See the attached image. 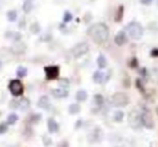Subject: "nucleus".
Listing matches in <instances>:
<instances>
[{
    "instance_id": "obj_1",
    "label": "nucleus",
    "mask_w": 158,
    "mask_h": 147,
    "mask_svg": "<svg viewBox=\"0 0 158 147\" xmlns=\"http://www.w3.org/2000/svg\"><path fill=\"white\" fill-rule=\"evenodd\" d=\"M88 35L91 39L98 44H103L110 38V29L108 26L104 23H97L89 27Z\"/></svg>"
},
{
    "instance_id": "obj_2",
    "label": "nucleus",
    "mask_w": 158,
    "mask_h": 147,
    "mask_svg": "<svg viewBox=\"0 0 158 147\" xmlns=\"http://www.w3.org/2000/svg\"><path fill=\"white\" fill-rule=\"evenodd\" d=\"M126 34L128 35V37L131 38L132 40H140L144 35V28L139 22H130L129 24H127L126 26Z\"/></svg>"
},
{
    "instance_id": "obj_3",
    "label": "nucleus",
    "mask_w": 158,
    "mask_h": 147,
    "mask_svg": "<svg viewBox=\"0 0 158 147\" xmlns=\"http://www.w3.org/2000/svg\"><path fill=\"white\" fill-rule=\"evenodd\" d=\"M129 102H130L129 96H128L126 93L116 92V93H114L112 96V105L117 108L126 107V106H128Z\"/></svg>"
},
{
    "instance_id": "obj_4",
    "label": "nucleus",
    "mask_w": 158,
    "mask_h": 147,
    "mask_svg": "<svg viewBox=\"0 0 158 147\" xmlns=\"http://www.w3.org/2000/svg\"><path fill=\"white\" fill-rule=\"evenodd\" d=\"M89 44L87 42H79V43L75 44L74 47L70 50V53H72L73 57L75 59H78L80 57H82L84 55H86L87 53L89 52Z\"/></svg>"
},
{
    "instance_id": "obj_5",
    "label": "nucleus",
    "mask_w": 158,
    "mask_h": 147,
    "mask_svg": "<svg viewBox=\"0 0 158 147\" xmlns=\"http://www.w3.org/2000/svg\"><path fill=\"white\" fill-rule=\"evenodd\" d=\"M8 89L14 97L22 96L24 94V86L20 79H12L8 84Z\"/></svg>"
},
{
    "instance_id": "obj_6",
    "label": "nucleus",
    "mask_w": 158,
    "mask_h": 147,
    "mask_svg": "<svg viewBox=\"0 0 158 147\" xmlns=\"http://www.w3.org/2000/svg\"><path fill=\"white\" fill-rule=\"evenodd\" d=\"M44 71L47 80H55L60 76V67L57 65L46 66L44 68Z\"/></svg>"
},
{
    "instance_id": "obj_7",
    "label": "nucleus",
    "mask_w": 158,
    "mask_h": 147,
    "mask_svg": "<svg viewBox=\"0 0 158 147\" xmlns=\"http://www.w3.org/2000/svg\"><path fill=\"white\" fill-rule=\"evenodd\" d=\"M129 125L132 129L139 130L142 125L141 123V114L138 112L136 110H132L129 115Z\"/></svg>"
},
{
    "instance_id": "obj_8",
    "label": "nucleus",
    "mask_w": 158,
    "mask_h": 147,
    "mask_svg": "<svg viewBox=\"0 0 158 147\" xmlns=\"http://www.w3.org/2000/svg\"><path fill=\"white\" fill-rule=\"evenodd\" d=\"M89 142L90 143H100L103 140V131L100 127H95L89 134Z\"/></svg>"
},
{
    "instance_id": "obj_9",
    "label": "nucleus",
    "mask_w": 158,
    "mask_h": 147,
    "mask_svg": "<svg viewBox=\"0 0 158 147\" xmlns=\"http://www.w3.org/2000/svg\"><path fill=\"white\" fill-rule=\"evenodd\" d=\"M141 123H142L143 127L148 130L154 129V127H155L153 118H152L149 115L145 114V112H141Z\"/></svg>"
},
{
    "instance_id": "obj_10",
    "label": "nucleus",
    "mask_w": 158,
    "mask_h": 147,
    "mask_svg": "<svg viewBox=\"0 0 158 147\" xmlns=\"http://www.w3.org/2000/svg\"><path fill=\"white\" fill-rule=\"evenodd\" d=\"M26 44L24 43L23 41H18V42H14L13 46L11 47V51L13 54L15 55H22L26 52Z\"/></svg>"
},
{
    "instance_id": "obj_11",
    "label": "nucleus",
    "mask_w": 158,
    "mask_h": 147,
    "mask_svg": "<svg viewBox=\"0 0 158 147\" xmlns=\"http://www.w3.org/2000/svg\"><path fill=\"white\" fill-rule=\"evenodd\" d=\"M50 94L52 95L54 99L61 100V99H66L68 96V91L64 88H56V89H51Z\"/></svg>"
},
{
    "instance_id": "obj_12",
    "label": "nucleus",
    "mask_w": 158,
    "mask_h": 147,
    "mask_svg": "<svg viewBox=\"0 0 158 147\" xmlns=\"http://www.w3.org/2000/svg\"><path fill=\"white\" fill-rule=\"evenodd\" d=\"M114 41L118 47L125 46V44L128 42V35L126 34V31H118V33L116 34V36H115Z\"/></svg>"
},
{
    "instance_id": "obj_13",
    "label": "nucleus",
    "mask_w": 158,
    "mask_h": 147,
    "mask_svg": "<svg viewBox=\"0 0 158 147\" xmlns=\"http://www.w3.org/2000/svg\"><path fill=\"white\" fill-rule=\"evenodd\" d=\"M37 106L40 108V109H44V110L50 109L51 101H50V99H49L48 95H41L37 102Z\"/></svg>"
},
{
    "instance_id": "obj_14",
    "label": "nucleus",
    "mask_w": 158,
    "mask_h": 147,
    "mask_svg": "<svg viewBox=\"0 0 158 147\" xmlns=\"http://www.w3.org/2000/svg\"><path fill=\"white\" fill-rule=\"evenodd\" d=\"M47 127H48V131L51 134H55L59 132L60 130V125L57 123V121L54 118H49L47 120Z\"/></svg>"
},
{
    "instance_id": "obj_15",
    "label": "nucleus",
    "mask_w": 158,
    "mask_h": 147,
    "mask_svg": "<svg viewBox=\"0 0 158 147\" xmlns=\"http://www.w3.org/2000/svg\"><path fill=\"white\" fill-rule=\"evenodd\" d=\"M105 78H106V74L102 71V70H97V71L93 72V75H92L93 82H94V84H104V82L106 81Z\"/></svg>"
},
{
    "instance_id": "obj_16",
    "label": "nucleus",
    "mask_w": 158,
    "mask_h": 147,
    "mask_svg": "<svg viewBox=\"0 0 158 147\" xmlns=\"http://www.w3.org/2000/svg\"><path fill=\"white\" fill-rule=\"evenodd\" d=\"M76 101L78 103H82V102H86L87 99H88V92L86 90H78L76 92Z\"/></svg>"
},
{
    "instance_id": "obj_17",
    "label": "nucleus",
    "mask_w": 158,
    "mask_h": 147,
    "mask_svg": "<svg viewBox=\"0 0 158 147\" xmlns=\"http://www.w3.org/2000/svg\"><path fill=\"white\" fill-rule=\"evenodd\" d=\"M123 118H125V112H123V110H120V109L115 110L114 114H113V117H112L113 121H114V122H116V123L123 122Z\"/></svg>"
},
{
    "instance_id": "obj_18",
    "label": "nucleus",
    "mask_w": 158,
    "mask_h": 147,
    "mask_svg": "<svg viewBox=\"0 0 158 147\" xmlns=\"http://www.w3.org/2000/svg\"><path fill=\"white\" fill-rule=\"evenodd\" d=\"M123 12H125V7L123 5H120L116 10V13H115V16H114V20L116 23H119L123 21Z\"/></svg>"
},
{
    "instance_id": "obj_19",
    "label": "nucleus",
    "mask_w": 158,
    "mask_h": 147,
    "mask_svg": "<svg viewBox=\"0 0 158 147\" xmlns=\"http://www.w3.org/2000/svg\"><path fill=\"white\" fill-rule=\"evenodd\" d=\"M29 105H31V102H29L28 99L26 97H22V99L19 101V108L18 109L22 110V112H25L29 108Z\"/></svg>"
},
{
    "instance_id": "obj_20",
    "label": "nucleus",
    "mask_w": 158,
    "mask_h": 147,
    "mask_svg": "<svg viewBox=\"0 0 158 147\" xmlns=\"http://www.w3.org/2000/svg\"><path fill=\"white\" fill-rule=\"evenodd\" d=\"M97 65L99 67V69H104L107 67V59L103 54H100L97 59Z\"/></svg>"
},
{
    "instance_id": "obj_21",
    "label": "nucleus",
    "mask_w": 158,
    "mask_h": 147,
    "mask_svg": "<svg viewBox=\"0 0 158 147\" xmlns=\"http://www.w3.org/2000/svg\"><path fill=\"white\" fill-rule=\"evenodd\" d=\"M80 110H81V107H80V105H79L78 103H72L68 106V112H69L70 115L79 114Z\"/></svg>"
},
{
    "instance_id": "obj_22",
    "label": "nucleus",
    "mask_w": 158,
    "mask_h": 147,
    "mask_svg": "<svg viewBox=\"0 0 158 147\" xmlns=\"http://www.w3.org/2000/svg\"><path fill=\"white\" fill-rule=\"evenodd\" d=\"M6 37L13 40V42L21 41V39H22V35H21L20 33H13V31H10V33L8 31V33L6 34Z\"/></svg>"
},
{
    "instance_id": "obj_23",
    "label": "nucleus",
    "mask_w": 158,
    "mask_h": 147,
    "mask_svg": "<svg viewBox=\"0 0 158 147\" xmlns=\"http://www.w3.org/2000/svg\"><path fill=\"white\" fill-rule=\"evenodd\" d=\"M93 102H94V105L98 106V107H102V106L104 105V102H105V100H104V96L102 94H95L94 96H93Z\"/></svg>"
},
{
    "instance_id": "obj_24",
    "label": "nucleus",
    "mask_w": 158,
    "mask_h": 147,
    "mask_svg": "<svg viewBox=\"0 0 158 147\" xmlns=\"http://www.w3.org/2000/svg\"><path fill=\"white\" fill-rule=\"evenodd\" d=\"M34 9V3L33 0H25L24 5H23V11L25 13H31Z\"/></svg>"
},
{
    "instance_id": "obj_25",
    "label": "nucleus",
    "mask_w": 158,
    "mask_h": 147,
    "mask_svg": "<svg viewBox=\"0 0 158 147\" xmlns=\"http://www.w3.org/2000/svg\"><path fill=\"white\" fill-rule=\"evenodd\" d=\"M18 120H19V116L15 114V112H11V114L8 115V117H7L8 125H15V123L18 122Z\"/></svg>"
},
{
    "instance_id": "obj_26",
    "label": "nucleus",
    "mask_w": 158,
    "mask_h": 147,
    "mask_svg": "<svg viewBox=\"0 0 158 147\" xmlns=\"http://www.w3.org/2000/svg\"><path fill=\"white\" fill-rule=\"evenodd\" d=\"M27 74H28V70L24 66H19L18 69H16V76H18V78H25L27 76Z\"/></svg>"
},
{
    "instance_id": "obj_27",
    "label": "nucleus",
    "mask_w": 158,
    "mask_h": 147,
    "mask_svg": "<svg viewBox=\"0 0 158 147\" xmlns=\"http://www.w3.org/2000/svg\"><path fill=\"white\" fill-rule=\"evenodd\" d=\"M29 31H31V33L34 34V35H37V34H39L40 31H41V27H40L39 23H37V22L31 23V26H29Z\"/></svg>"
},
{
    "instance_id": "obj_28",
    "label": "nucleus",
    "mask_w": 158,
    "mask_h": 147,
    "mask_svg": "<svg viewBox=\"0 0 158 147\" xmlns=\"http://www.w3.org/2000/svg\"><path fill=\"white\" fill-rule=\"evenodd\" d=\"M7 18L10 22H15L16 18H18V12L15 10H10L7 13Z\"/></svg>"
},
{
    "instance_id": "obj_29",
    "label": "nucleus",
    "mask_w": 158,
    "mask_h": 147,
    "mask_svg": "<svg viewBox=\"0 0 158 147\" xmlns=\"http://www.w3.org/2000/svg\"><path fill=\"white\" fill-rule=\"evenodd\" d=\"M69 84H70V81L67 78H61V79L59 80V86L61 87V88L67 89L68 87H69Z\"/></svg>"
},
{
    "instance_id": "obj_30",
    "label": "nucleus",
    "mask_w": 158,
    "mask_h": 147,
    "mask_svg": "<svg viewBox=\"0 0 158 147\" xmlns=\"http://www.w3.org/2000/svg\"><path fill=\"white\" fill-rule=\"evenodd\" d=\"M9 130V125L7 123V121H2V122H0V135L1 134H5L6 132Z\"/></svg>"
},
{
    "instance_id": "obj_31",
    "label": "nucleus",
    "mask_w": 158,
    "mask_h": 147,
    "mask_svg": "<svg viewBox=\"0 0 158 147\" xmlns=\"http://www.w3.org/2000/svg\"><path fill=\"white\" fill-rule=\"evenodd\" d=\"M29 120H31L33 123L39 122V121L41 120V115H40V114H33L31 116V118H29Z\"/></svg>"
},
{
    "instance_id": "obj_32",
    "label": "nucleus",
    "mask_w": 158,
    "mask_h": 147,
    "mask_svg": "<svg viewBox=\"0 0 158 147\" xmlns=\"http://www.w3.org/2000/svg\"><path fill=\"white\" fill-rule=\"evenodd\" d=\"M72 20H73V14L70 13L69 11H66L65 13H64V16H63V22L64 23H69Z\"/></svg>"
},
{
    "instance_id": "obj_33",
    "label": "nucleus",
    "mask_w": 158,
    "mask_h": 147,
    "mask_svg": "<svg viewBox=\"0 0 158 147\" xmlns=\"http://www.w3.org/2000/svg\"><path fill=\"white\" fill-rule=\"evenodd\" d=\"M135 84L139 91H141L142 93H145V89H144V87H143V84H142V81H141V79H136Z\"/></svg>"
},
{
    "instance_id": "obj_34",
    "label": "nucleus",
    "mask_w": 158,
    "mask_h": 147,
    "mask_svg": "<svg viewBox=\"0 0 158 147\" xmlns=\"http://www.w3.org/2000/svg\"><path fill=\"white\" fill-rule=\"evenodd\" d=\"M42 143H44V145L46 147H49L52 144V140H51L49 136H44V137H42Z\"/></svg>"
},
{
    "instance_id": "obj_35",
    "label": "nucleus",
    "mask_w": 158,
    "mask_h": 147,
    "mask_svg": "<svg viewBox=\"0 0 158 147\" xmlns=\"http://www.w3.org/2000/svg\"><path fill=\"white\" fill-rule=\"evenodd\" d=\"M138 65H139V63H138V59H136V57H133V59H130L129 66L131 68H136V67H138Z\"/></svg>"
},
{
    "instance_id": "obj_36",
    "label": "nucleus",
    "mask_w": 158,
    "mask_h": 147,
    "mask_svg": "<svg viewBox=\"0 0 158 147\" xmlns=\"http://www.w3.org/2000/svg\"><path fill=\"white\" fill-rule=\"evenodd\" d=\"M10 107L13 108V109H18L19 108V101H15V100H13V101L10 102Z\"/></svg>"
},
{
    "instance_id": "obj_37",
    "label": "nucleus",
    "mask_w": 158,
    "mask_h": 147,
    "mask_svg": "<svg viewBox=\"0 0 158 147\" xmlns=\"http://www.w3.org/2000/svg\"><path fill=\"white\" fill-rule=\"evenodd\" d=\"M81 127H82V119H78V120L76 121V123H75V129L78 130Z\"/></svg>"
},
{
    "instance_id": "obj_38",
    "label": "nucleus",
    "mask_w": 158,
    "mask_h": 147,
    "mask_svg": "<svg viewBox=\"0 0 158 147\" xmlns=\"http://www.w3.org/2000/svg\"><path fill=\"white\" fill-rule=\"evenodd\" d=\"M151 56L152 57H158V48H154L151 51Z\"/></svg>"
},
{
    "instance_id": "obj_39",
    "label": "nucleus",
    "mask_w": 158,
    "mask_h": 147,
    "mask_svg": "<svg viewBox=\"0 0 158 147\" xmlns=\"http://www.w3.org/2000/svg\"><path fill=\"white\" fill-rule=\"evenodd\" d=\"M57 147H69V143H68L67 141H62V142L57 145Z\"/></svg>"
},
{
    "instance_id": "obj_40",
    "label": "nucleus",
    "mask_w": 158,
    "mask_h": 147,
    "mask_svg": "<svg viewBox=\"0 0 158 147\" xmlns=\"http://www.w3.org/2000/svg\"><path fill=\"white\" fill-rule=\"evenodd\" d=\"M140 2L142 3L143 6H149L153 2V0H140Z\"/></svg>"
},
{
    "instance_id": "obj_41",
    "label": "nucleus",
    "mask_w": 158,
    "mask_h": 147,
    "mask_svg": "<svg viewBox=\"0 0 158 147\" xmlns=\"http://www.w3.org/2000/svg\"><path fill=\"white\" fill-rule=\"evenodd\" d=\"M2 68V63H1V61H0V69Z\"/></svg>"
},
{
    "instance_id": "obj_42",
    "label": "nucleus",
    "mask_w": 158,
    "mask_h": 147,
    "mask_svg": "<svg viewBox=\"0 0 158 147\" xmlns=\"http://www.w3.org/2000/svg\"><path fill=\"white\" fill-rule=\"evenodd\" d=\"M156 112H157V114H158V107H157V108H156Z\"/></svg>"
},
{
    "instance_id": "obj_43",
    "label": "nucleus",
    "mask_w": 158,
    "mask_h": 147,
    "mask_svg": "<svg viewBox=\"0 0 158 147\" xmlns=\"http://www.w3.org/2000/svg\"><path fill=\"white\" fill-rule=\"evenodd\" d=\"M116 147H119V146H116Z\"/></svg>"
}]
</instances>
